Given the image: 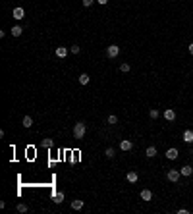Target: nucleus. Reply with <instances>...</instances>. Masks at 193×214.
Returning a JSON list of instances; mask_svg holds the SVG:
<instances>
[{
	"label": "nucleus",
	"mask_w": 193,
	"mask_h": 214,
	"mask_svg": "<svg viewBox=\"0 0 193 214\" xmlns=\"http://www.w3.org/2000/svg\"><path fill=\"white\" fill-rule=\"evenodd\" d=\"M83 135H85V122H77L75 125H73V137L83 139Z\"/></svg>",
	"instance_id": "f257e3e1"
},
{
	"label": "nucleus",
	"mask_w": 193,
	"mask_h": 214,
	"mask_svg": "<svg viewBox=\"0 0 193 214\" xmlns=\"http://www.w3.org/2000/svg\"><path fill=\"white\" fill-rule=\"evenodd\" d=\"M118 54H120V46H118V44H110V46L106 48V56H108V58H116Z\"/></svg>",
	"instance_id": "f03ea898"
},
{
	"label": "nucleus",
	"mask_w": 193,
	"mask_h": 214,
	"mask_svg": "<svg viewBox=\"0 0 193 214\" xmlns=\"http://www.w3.org/2000/svg\"><path fill=\"white\" fill-rule=\"evenodd\" d=\"M180 176H182V174H180V170H168L166 178L170 179V182H178V179H180Z\"/></svg>",
	"instance_id": "7ed1b4c3"
},
{
	"label": "nucleus",
	"mask_w": 193,
	"mask_h": 214,
	"mask_svg": "<svg viewBox=\"0 0 193 214\" xmlns=\"http://www.w3.org/2000/svg\"><path fill=\"white\" fill-rule=\"evenodd\" d=\"M12 15H14L16 19H23V15H25V12H23V8H14V12H12Z\"/></svg>",
	"instance_id": "20e7f679"
},
{
	"label": "nucleus",
	"mask_w": 193,
	"mask_h": 214,
	"mask_svg": "<svg viewBox=\"0 0 193 214\" xmlns=\"http://www.w3.org/2000/svg\"><path fill=\"white\" fill-rule=\"evenodd\" d=\"M164 118H166L168 122L176 120V112H174V110H172V108H166V110H164Z\"/></svg>",
	"instance_id": "39448f33"
},
{
	"label": "nucleus",
	"mask_w": 193,
	"mask_h": 214,
	"mask_svg": "<svg viewBox=\"0 0 193 214\" xmlns=\"http://www.w3.org/2000/svg\"><path fill=\"white\" fill-rule=\"evenodd\" d=\"M56 56H58V58H66V56H68V48L66 46H58L56 48Z\"/></svg>",
	"instance_id": "423d86ee"
},
{
	"label": "nucleus",
	"mask_w": 193,
	"mask_h": 214,
	"mask_svg": "<svg viewBox=\"0 0 193 214\" xmlns=\"http://www.w3.org/2000/svg\"><path fill=\"white\" fill-rule=\"evenodd\" d=\"M183 141H186V143H193V131L191 129L183 131Z\"/></svg>",
	"instance_id": "0eeeda50"
},
{
	"label": "nucleus",
	"mask_w": 193,
	"mask_h": 214,
	"mask_svg": "<svg viewBox=\"0 0 193 214\" xmlns=\"http://www.w3.org/2000/svg\"><path fill=\"white\" fill-rule=\"evenodd\" d=\"M141 199H143V201H151V199H153L151 189H143V191H141Z\"/></svg>",
	"instance_id": "6e6552de"
},
{
	"label": "nucleus",
	"mask_w": 193,
	"mask_h": 214,
	"mask_svg": "<svg viewBox=\"0 0 193 214\" xmlns=\"http://www.w3.org/2000/svg\"><path fill=\"white\" fill-rule=\"evenodd\" d=\"M166 156L170 160H176V158H178V151H176V149H168L166 151Z\"/></svg>",
	"instance_id": "1a4fd4ad"
},
{
	"label": "nucleus",
	"mask_w": 193,
	"mask_h": 214,
	"mask_svg": "<svg viewBox=\"0 0 193 214\" xmlns=\"http://www.w3.org/2000/svg\"><path fill=\"white\" fill-rule=\"evenodd\" d=\"M145 154L149 156V158H153V156H157V147H147Z\"/></svg>",
	"instance_id": "9d476101"
},
{
	"label": "nucleus",
	"mask_w": 193,
	"mask_h": 214,
	"mask_svg": "<svg viewBox=\"0 0 193 214\" xmlns=\"http://www.w3.org/2000/svg\"><path fill=\"white\" fill-rule=\"evenodd\" d=\"M21 123H23V127H31V125H33V118H31V116H23Z\"/></svg>",
	"instance_id": "9b49d317"
},
{
	"label": "nucleus",
	"mask_w": 193,
	"mask_h": 214,
	"mask_svg": "<svg viewBox=\"0 0 193 214\" xmlns=\"http://www.w3.org/2000/svg\"><path fill=\"white\" fill-rule=\"evenodd\" d=\"M137 179H139L137 172H129V174H128V182H129V183H135Z\"/></svg>",
	"instance_id": "f8f14e48"
},
{
	"label": "nucleus",
	"mask_w": 193,
	"mask_h": 214,
	"mask_svg": "<svg viewBox=\"0 0 193 214\" xmlns=\"http://www.w3.org/2000/svg\"><path fill=\"white\" fill-rule=\"evenodd\" d=\"M120 149H122V151H129V149H131V141H128V139H124V141L120 143Z\"/></svg>",
	"instance_id": "ddd939ff"
},
{
	"label": "nucleus",
	"mask_w": 193,
	"mask_h": 214,
	"mask_svg": "<svg viewBox=\"0 0 193 214\" xmlns=\"http://www.w3.org/2000/svg\"><path fill=\"white\" fill-rule=\"evenodd\" d=\"M180 174H182V176H191L193 174V168L191 166H183L182 170H180Z\"/></svg>",
	"instance_id": "4468645a"
},
{
	"label": "nucleus",
	"mask_w": 193,
	"mask_h": 214,
	"mask_svg": "<svg viewBox=\"0 0 193 214\" xmlns=\"http://www.w3.org/2000/svg\"><path fill=\"white\" fill-rule=\"evenodd\" d=\"M72 208L73 210H81L83 208V201H72Z\"/></svg>",
	"instance_id": "2eb2a0df"
},
{
	"label": "nucleus",
	"mask_w": 193,
	"mask_h": 214,
	"mask_svg": "<svg viewBox=\"0 0 193 214\" xmlns=\"http://www.w3.org/2000/svg\"><path fill=\"white\" fill-rule=\"evenodd\" d=\"M114 154H116V151H114L112 147H108V149L104 151V156H106V158H114Z\"/></svg>",
	"instance_id": "dca6fc26"
},
{
	"label": "nucleus",
	"mask_w": 193,
	"mask_h": 214,
	"mask_svg": "<svg viewBox=\"0 0 193 214\" xmlns=\"http://www.w3.org/2000/svg\"><path fill=\"white\" fill-rule=\"evenodd\" d=\"M21 33H23V29H21V27H19V25L12 27V35H14V37H19V35H21Z\"/></svg>",
	"instance_id": "f3484780"
},
{
	"label": "nucleus",
	"mask_w": 193,
	"mask_h": 214,
	"mask_svg": "<svg viewBox=\"0 0 193 214\" xmlns=\"http://www.w3.org/2000/svg\"><path fill=\"white\" fill-rule=\"evenodd\" d=\"M79 83L81 85H87L89 83V75H87V73H81V75H79Z\"/></svg>",
	"instance_id": "a211bd4d"
},
{
	"label": "nucleus",
	"mask_w": 193,
	"mask_h": 214,
	"mask_svg": "<svg viewBox=\"0 0 193 214\" xmlns=\"http://www.w3.org/2000/svg\"><path fill=\"white\" fill-rule=\"evenodd\" d=\"M52 145H54V141H52V139H43V147H44V149H50Z\"/></svg>",
	"instance_id": "6ab92c4d"
},
{
	"label": "nucleus",
	"mask_w": 193,
	"mask_h": 214,
	"mask_svg": "<svg viewBox=\"0 0 193 214\" xmlns=\"http://www.w3.org/2000/svg\"><path fill=\"white\" fill-rule=\"evenodd\" d=\"M54 201H56V203H62V201H64V193H56V195H54Z\"/></svg>",
	"instance_id": "aec40b11"
},
{
	"label": "nucleus",
	"mask_w": 193,
	"mask_h": 214,
	"mask_svg": "<svg viewBox=\"0 0 193 214\" xmlns=\"http://www.w3.org/2000/svg\"><path fill=\"white\" fill-rule=\"evenodd\" d=\"M120 72L128 73V72H129V64H120Z\"/></svg>",
	"instance_id": "412c9836"
},
{
	"label": "nucleus",
	"mask_w": 193,
	"mask_h": 214,
	"mask_svg": "<svg viewBox=\"0 0 193 214\" xmlns=\"http://www.w3.org/2000/svg\"><path fill=\"white\" fill-rule=\"evenodd\" d=\"M149 116L153 118V120H157V118H158V110H155V108H153V110L149 112Z\"/></svg>",
	"instance_id": "4be33fe9"
},
{
	"label": "nucleus",
	"mask_w": 193,
	"mask_h": 214,
	"mask_svg": "<svg viewBox=\"0 0 193 214\" xmlns=\"http://www.w3.org/2000/svg\"><path fill=\"white\" fill-rule=\"evenodd\" d=\"M108 123H112V125H114V123H118V118L114 116V114H112V116H108Z\"/></svg>",
	"instance_id": "5701e85b"
},
{
	"label": "nucleus",
	"mask_w": 193,
	"mask_h": 214,
	"mask_svg": "<svg viewBox=\"0 0 193 214\" xmlns=\"http://www.w3.org/2000/svg\"><path fill=\"white\" fill-rule=\"evenodd\" d=\"M81 2H83L85 8H89V6H93V2H95V0H81Z\"/></svg>",
	"instance_id": "b1692460"
},
{
	"label": "nucleus",
	"mask_w": 193,
	"mask_h": 214,
	"mask_svg": "<svg viewBox=\"0 0 193 214\" xmlns=\"http://www.w3.org/2000/svg\"><path fill=\"white\" fill-rule=\"evenodd\" d=\"M18 212H27V207L25 204H18Z\"/></svg>",
	"instance_id": "393cba45"
},
{
	"label": "nucleus",
	"mask_w": 193,
	"mask_h": 214,
	"mask_svg": "<svg viewBox=\"0 0 193 214\" xmlns=\"http://www.w3.org/2000/svg\"><path fill=\"white\" fill-rule=\"evenodd\" d=\"M70 50H72V52H73V54H79V50H81V48H79V46H75V44H73V46H72V48H70Z\"/></svg>",
	"instance_id": "a878e982"
},
{
	"label": "nucleus",
	"mask_w": 193,
	"mask_h": 214,
	"mask_svg": "<svg viewBox=\"0 0 193 214\" xmlns=\"http://www.w3.org/2000/svg\"><path fill=\"white\" fill-rule=\"evenodd\" d=\"M97 2H98V4H102V6H104V4L108 2V0H97Z\"/></svg>",
	"instance_id": "bb28decb"
},
{
	"label": "nucleus",
	"mask_w": 193,
	"mask_h": 214,
	"mask_svg": "<svg viewBox=\"0 0 193 214\" xmlns=\"http://www.w3.org/2000/svg\"><path fill=\"white\" fill-rule=\"evenodd\" d=\"M189 54H191V56H193V43H191V44H189Z\"/></svg>",
	"instance_id": "cd10ccee"
}]
</instances>
